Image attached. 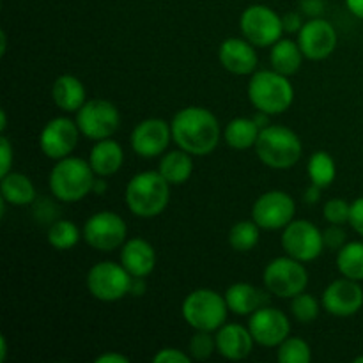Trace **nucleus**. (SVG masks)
Here are the masks:
<instances>
[{
    "mask_svg": "<svg viewBox=\"0 0 363 363\" xmlns=\"http://www.w3.org/2000/svg\"><path fill=\"white\" fill-rule=\"evenodd\" d=\"M172 140L191 156H208L218 145L222 130L211 110L204 106H186L174 116Z\"/></svg>",
    "mask_w": 363,
    "mask_h": 363,
    "instance_id": "1",
    "label": "nucleus"
},
{
    "mask_svg": "<svg viewBox=\"0 0 363 363\" xmlns=\"http://www.w3.org/2000/svg\"><path fill=\"white\" fill-rule=\"evenodd\" d=\"M170 186L172 184L158 170H144L135 174L126 184L124 201L135 216L155 218L169 206Z\"/></svg>",
    "mask_w": 363,
    "mask_h": 363,
    "instance_id": "2",
    "label": "nucleus"
},
{
    "mask_svg": "<svg viewBox=\"0 0 363 363\" xmlns=\"http://www.w3.org/2000/svg\"><path fill=\"white\" fill-rule=\"evenodd\" d=\"M94 179L96 172L92 170L91 163L78 156H66L57 160L53 165L48 177V186L57 201L73 204L92 194Z\"/></svg>",
    "mask_w": 363,
    "mask_h": 363,
    "instance_id": "3",
    "label": "nucleus"
},
{
    "mask_svg": "<svg viewBox=\"0 0 363 363\" xmlns=\"http://www.w3.org/2000/svg\"><path fill=\"white\" fill-rule=\"evenodd\" d=\"M247 94L255 110H261L269 116L284 113L294 101V87L289 77L279 73L273 67L250 74Z\"/></svg>",
    "mask_w": 363,
    "mask_h": 363,
    "instance_id": "4",
    "label": "nucleus"
},
{
    "mask_svg": "<svg viewBox=\"0 0 363 363\" xmlns=\"http://www.w3.org/2000/svg\"><path fill=\"white\" fill-rule=\"evenodd\" d=\"M255 155L266 167L275 170L293 169L303 155V144L296 131L280 124L261 130L255 142Z\"/></svg>",
    "mask_w": 363,
    "mask_h": 363,
    "instance_id": "5",
    "label": "nucleus"
},
{
    "mask_svg": "<svg viewBox=\"0 0 363 363\" xmlns=\"http://www.w3.org/2000/svg\"><path fill=\"white\" fill-rule=\"evenodd\" d=\"M227 312L229 307L225 296L208 287L191 291L181 305L184 321L194 330H202V332H216L220 326L225 325Z\"/></svg>",
    "mask_w": 363,
    "mask_h": 363,
    "instance_id": "6",
    "label": "nucleus"
},
{
    "mask_svg": "<svg viewBox=\"0 0 363 363\" xmlns=\"http://www.w3.org/2000/svg\"><path fill=\"white\" fill-rule=\"evenodd\" d=\"M262 282L269 294L282 300H293L308 286V272L303 262L291 255L273 259L262 272Z\"/></svg>",
    "mask_w": 363,
    "mask_h": 363,
    "instance_id": "7",
    "label": "nucleus"
},
{
    "mask_svg": "<svg viewBox=\"0 0 363 363\" xmlns=\"http://www.w3.org/2000/svg\"><path fill=\"white\" fill-rule=\"evenodd\" d=\"M240 30L257 48L273 46L284 34L282 16L264 4L248 6L240 16Z\"/></svg>",
    "mask_w": 363,
    "mask_h": 363,
    "instance_id": "8",
    "label": "nucleus"
},
{
    "mask_svg": "<svg viewBox=\"0 0 363 363\" xmlns=\"http://www.w3.org/2000/svg\"><path fill=\"white\" fill-rule=\"evenodd\" d=\"M131 280L130 275L123 264H117L113 261H103L92 266L87 273V289L92 298L99 301H119L130 294Z\"/></svg>",
    "mask_w": 363,
    "mask_h": 363,
    "instance_id": "9",
    "label": "nucleus"
},
{
    "mask_svg": "<svg viewBox=\"0 0 363 363\" xmlns=\"http://www.w3.org/2000/svg\"><path fill=\"white\" fill-rule=\"evenodd\" d=\"M85 243L98 252H113L128 240V225L121 215L113 211H99L89 216L84 230Z\"/></svg>",
    "mask_w": 363,
    "mask_h": 363,
    "instance_id": "10",
    "label": "nucleus"
},
{
    "mask_svg": "<svg viewBox=\"0 0 363 363\" xmlns=\"http://www.w3.org/2000/svg\"><path fill=\"white\" fill-rule=\"evenodd\" d=\"M77 124L82 135L91 140H103L113 137L121 126V113L108 99H87L77 112Z\"/></svg>",
    "mask_w": 363,
    "mask_h": 363,
    "instance_id": "11",
    "label": "nucleus"
},
{
    "mask_svg": "<svg viewBox=\"0 0 363 363\" xmlns=\"http://www.w3.org/2000/svg\"><path fill=\"white\" fill-rule=\"evenodd\" d=\"M296 215V202L287 191L272 190L262 194L252 206V220L261 229H286Z\"/></svg>",
    "mask_w": 363,
    "mask_h": 363,
    "instance_id": "12",
    "label": "nucleus"
},
{
    "mask_svg": "<svg viewBox=\"0 0 363 363\" xmlns=\"http://www.w3.org/2000/svg\"><path fill=\"white\" fill-rule=\"evenodd\" d=\"M282 247L287 255L301 262H312L325 250L323 230L308 220H293L282 233Z\"/></svg>",
    "mask_w": 363,
    "mask_h": 363,
    "instance_id": "13",
    "label": "nucleus"
},
{
    "mask_svg": "<svg viewBox=\"0 0 363 363\" xmlns=\"http://www.w3.org/2000/svg\"><path fill=\"white\" fill-rule=\"evenodd\" d=\"M82 131L77 121L69 117H53L39 133V149L50 160H62L71 156L78 145Z\"/></svg>",
    "mask_w": 363,
    "mask_h": 363,
    "instance_id": "14",
    "label": "nucleus"
},
{
    "mask_svg": "<svg viewBox=\"0 0 363 363\" xmlns=\"http://www.w3.org/2000/svg\"><path fill=\"white\" fill-rule=\"evenodd\" d=\"M248 330L259 346L279 347L291 335V321L280 308L264 305L250 315Z\"/></svg>",
    "mask_w": 363,
    "mask_h": 363,
    "instance_id": "15",
    "label": "nucleus"
},
{
    "mask_svg": "<svg viewBox=\"0 0 363 363\" xmlns=\"http://www.w3.org/2000/svg\"><path fill=\"white\" fill-rule=\"evenodd\" d=\"M172 140V128L162 117H149L131 131V149L140 158H156L165 155Z\"/></svg>",
    "mask_w": 363,
    "mask_h": 363,
    "instance_id": "16",
    "label": "nucleus"
},
{
    "mask_svg": "<svg viewBox=\"0 0 363 363\" xmlns=\"http://www.w3.org/2000/svg\"><path fill=\"white\" fill-rule=\"evenodd\" d=\"M337 30L325 18H311L298 32V45L308 60H325L335 52Z\"/></svg>",
    "mask_w": 363,
    "mask_h": 363,
    "instance_id": "17",
    "label": "nucleus"
},
{
    "mask_svg": "<svg viewBox=\"0 0 363 363\" xmlns=\"http://www.w3.org/2000/svg\"><path fill=\"white\" fill-rule=\"evenodd\" d=\"M321 305L328 314L335 318H350L363 307V289L358 280L342 277L337 279L323 291Z\"/></svg>",
    "mask_w": 363,
    "mask_h": 363,
    "instance_id": "18",
    "label": "nucleus"
},
{
    "mask_svg": "<svg viewBox=\"0 0 363 363\" xmlns=\"http://www.w3.org/2000/svg\"><path fill=\"white\" fill-rule=\"evenodd\" d=\"M257 46L252 45L245 38H229L222 41L218 48V60L222 67L238 77H247L257 71L259 57L255 52Z\"/></svg>",
    "mask_w": 363,
    "mask_h": 363,
    "instance_id": "19",
    "label": "nucleus"
},
{
    "mask_svg": "<svg viewBox=\"0 0 363 363\" xmlns=\"http://www.w3.org/2000/svg\"><path fill=\"white\" fill-rule=\"evenodd\" d=\"M216 351L225 360H245L254 350V337L250 330L238 323H225L215 333Z\"/></svg>",
    "mask_w": 363,
    "mask_h": 363,
    "instance_id": "20",
    "label": "nucleus"
},
{
    "mask_svg": "<svg viewBox=\"0 0 363 363\" xmlns=\"http://www.w3.org/2000/svg\"><path fill=\"white\" fill-rule=\"evenodd\" d=\"M121 264L130 272L131 277L151 275L156 268V250L144 238H131L121 247Z\"/></svg>",
    "mask_w": 363,
    "mask_h": 363,
    "instance_id": "21",
    "label": "nucleus"
},
{
    "mask_svg": "<svg viewBox=\"0 0 363 363\" xmlns=\"http://www.w3.org/2000/svg\"><path fill=\"white\" fill-rule=\"evenodd\" d=\"M52 99L62 112L77 113L87 101V91L74 74H60L52 85Z\"/></svg>",
    "mask_w": 363,
    "mask_h": 363,
    "instance_id": "22",
    "label": "nucleus"
},
{
    "mask_svg": "<svg viewBox=\"0 0 363 363\" xmlns=\"http://www.w3.org/2000/svg\"><path fill=\"white\" fill-rule=\"evenodd\" d=\"M89 163H91L92 170L96 176L108 177L113 176L121 170L124 163V151L121 147L119 142L113 138H103L94 144L89 155Z\"/></svg>",
    "mask_w": 363,
    "mask_h": 363,
    "instance_id": "23",
    "label": "nucleus"
},
{
    "mask_svg": "<svg viewBox=\"0 0 363 363\" xmlns=\"http://www.w3.org/2000/svg\"><path fill=\"white\" fill-rule=\"evenodd\" d=\"M227 307L238 315H252L266 305V294L248 282H236L223 294Z\"/></svg>",
    "mask_w": 363,
    "mask_h": 363,
    "instance_id": "24",
    "label": "nucleus"
},
{
    "mask_svg": "<svg viewBox=\"0 0 363 363\" xmlns=\"http://www.w3.org/2000/svg\"><path fill=\"white\" fill-rule=\"evenodd\" d=\"M305 55L301 52L298 41L293 39L280 38L275 45L272 46V52H269V62L272 67L279 73L286 74V77H293L300 71L301 62H303Z\"/></svg>",
    "mask_w": 363,
    "mask_h": 363,
    "instance_id": "25",
    "label": "nucleus"
},
{
    "mask_svg": "<svg viewBox=\"0 0 363 363\" xmlns=\"http://www.w3.org/2000/svg\"><path fill=\"white\" fill-rule=\"evenodd\" d=\"M158 172L169 181L172 186L184 184L194 174V160L190 152L177 147L176 151H167L162 156L158 165Z\"/></svg>",
    "mask_w": 363,
    "mask_h": 363,
    "instance_id": "26",
    "label": "nucleus"
},
{
    "mask_svg": "<svg viewBox=\"0 0 363 363\" xmlns=\"http://www.w3.org/2000/svg\"><path fill=\"white\" fill-rule=\"evenodd\" d=\"M0 194L2 201L11 206H28L35 201V186L30 177L13 170L2 176Z\"/></svg>",
    "mask_w": 363,
    "mask_h": 363,
    "instance_id": "27",
    "label": "nucleus"
},
{
    "mask_svg": "<svg viewBox=\"0 0 363 363\" xmlns=\"http://www.w3.org/2000/svg\"><path fill=\"white\" fill-rule=\"evenodd\" d=\"M259 133L261 128L255 124L254 117H234L223 130V138L234 151H247L255 147Z\"/></svg>",
    "mask_w": 363,
    "mask_h": 363,
    "instance_id": "28",
    "label": "nucleus"
},
{
    "mask_svg": "<svg viewBox=\"0 0 363 363\" xmlns=\"http://www.w3.org/2000/svg\"><path fill=\"white\" fill-rule=\"evenodd\" d=\"M337 269L346 279L363 280V243L350 241L337 252Z\"/></svg>",
    "mask_w": 363,
    "mask_h": 363,
    "instance_id": "29",
    "label": "nucleus"
},
{
    "mask_svg": "<svg viewBox=\"0 0 363 363\" xmlns=\"http://www.w3.org/2000/svg\"><path fill=\"white\" fill-rule=\"evenodd\" d=\"M308 179L312 184H318L321 188H328L333 184L337 177V165L332 155L326 151H318L311 156L307 165Z\"/></svg>",
    "mask_w": 363,
    "mask_h": 363,
    "instance_id": "30",
    "label": "nucleus"
},
{
    "mask_svg": "<svg viewBox=\"0 0 363 363\" xmlns=\"http://www.w3.org/2000/svg\"><path fill=\"white\" fill-rule=\"evenodd\" d=\"M48 243L55 250H71L78 245L80 238H84L82 230L78 229L77 223L71 220H55L48 229Z\"/></svg>",
    "mask_w": 363,
    "mask_h": 363,
    "instance_id": "31",
    "label": "nucleus"
},
{
    "mask_svg": "<svg viewBox=\"0 0 363 363\" xmlns=\"http://www.w3.org/2000/svg\"><path fill=\"white\" fill-rule=\"evenodd\" d=\"M259 238H261V227L254 220H241L229 230V245L233 250L241 254L254 250L259 243Z\"/></svg>",
    "mask_w": 363,
    "mask_h": 363,
    "instance_id": "32",
    "label": "nucleus"
},
{
    "mask_svg": "<svg viewBox=\"0 0 363 363\" xmlns=\"http://www.w3.org/2000/svg\"><path fill=\"white\" fill-rule=\"evenodd\" d=\"M277 360L280 363H308L312 360L311 346L300 337H287L277 347Z\"/></svg>",
    "mask_w": 363,
    "mask_h": 363,
    "instance_id": "33",
    "label": "nucleus"
},
{
    "mask_svg": "<svg viewBox=\"0 0 363 363\" xmlns=\"http://www.w3.org/2000/svg\"><path fill=\"white\" fill-rule=\"evenodd\" d=\"M323 305L315 300L312 294L308 293H300L298 296H294L291 300V312H293V318L296 319L301 325H311L315 319L319 318V312H321Z\"/></svg>",
    "mask_w": 363,
    "mask_h": 363,
    "instance_id": "34",
    "label": "nucleus"
},
{
    "mask_svg": "<svg viewBox=\"0 0 363 363\" xmlns=\"http://www.w3.org/2000/svg\"><path fill=\"white\" fill-rule=\"evenodd\" d=\"M190 357L194 360H208L216 351V339L213 332H202L195 330V335L190 339Z\"/></svg>",
    "mask_w": 363,
    "mask_h": 363,
    "instance_id": "35",
    "label": "nucleus"
},
{
    "mask_svg": "<svg viewBox=\"0 0 363 363\" xmlns=\"http://www.w3.org/2000/svg\"><path fill=\"white\" fill-rule=\"evenodd\" d=\"M323 216L326 218V222L335 223V225L350 223L351 204L344 199H330L323 208Z\"/></svg>",
    "mask_w": 363,
    "mask_h": 363,
    "instance_id": "36",
    "label": "nucleus"
},
{
    "mask_svg": "<svg viewBox=\"0 0 363 363\" xmlns=\"http://www.w3.org/2000/svg\"><path fill=\"white\" fill-rule=\"evenodd\" d=\"M323 240H325V247L330 250L339 252L344 245L347 243V234L342 229V225H335V223H330V227H326L323 230Z\"/></svg>",
    "mask_w": 363,
    "mask_h": 363,
    "instance_id": "37",
    "label": "nucleus"
},
{
    "mask_svg": "<svg viewBox=\"0 0 363 363\" xmlns=\"http://www.w3.org/2000/svg\"><path fill=\"white\" fill-rule=\"evenodd\" d=\"M194 358L177 347H163L152 357L155 363H191Z\"/></svg>",
    "mask_w": 363,
    "mask_h": 363,
    "instance_id": "38",
    "label": "nucleus"
},
{
    "mask_svg": "<svg viewBox=\"0 0 363 363\" xmlns=\"http://www.w3.org/2000/svg\"><path fill=\"white\" fill-rule=\"evenodd\" d=\"M350 225L353 227L354 233L363 238V197H358L357 201L351 202Z\"/></svg>",
    "mask_w": 363,
    "mask_h": 363,
    "instance_id": "39",
    "label": "nucleus"
},
{
    "mask_svg": "<svg viewBox=\"0 0 363 363\" xmlns=\"http://www.w3.org/2000/svg\"><path fill=\"white\" fill-rule=\"evenodd\" d=\"M0 155H2V165H0V177L11 172V165H13V147L7 137L0 138Z\"/></svg>",
    "mask_w": 363,
    "mask_h": 363,
    "instance_id": "40",
    "label": "nucleus"
},
{
    "mask_svg": "<svg viewBox=\"0 0 363 363\" xmlns=\"http://www.w3.org/2000/svg\"><path fill=\"white\" fill-rule=\"evenodd\" d=\"M284 23V32L287 34H298L303 27V20H301V14L296 13V11H291V13H286L282 16Z\"/></svg>",
    "mask_w": 363,
    "mask_h": 363,
    "instance_id": "41",
    "label": "nucleus"
},
{
    "mask_svg": "<svg viewBox=\"0 0 363 363\" xmlns=\"http://www.w3.org/2000/svg\"><path fill=\"white\" fill-rule=\"evenodd\" d=\"M300 9L308 18H321L325 11V0H300Z\"/></svg>",
    "mask_w": 363,
    "mask_h": 363,
    "instance_id": "42",
    "label": "nucleus"
},
{
    "mask_svg": "<svg viewBox=\"0 0 363 363\" xmlns=\"http://www.w3.org/2000/svg\"><path fill=\"white\" fill-rule=\"evenodd\" d=\"M321 186H318V184H312L311 186L305 190L303 194V201L307 202V204H315V202H319V199H321Z\"/></svg>",
    "mask_w": 363,
    "mask_h": 363,
    "instance_id": "43",
    "label": "nucleus"
},
{
    "mask_svg": "<svg viewBox=\"0 0 363 363\" xmlns=\"http://www.w3.org/2000/svg\"><path fill=\"white\" fill-rule=\"evenodd\" d=\"M94 362L96 363H128L130 362V358L119 353H105V354H99Z\"/></svg>",
    "mask_w": 363,
    "mask_h": 363,
    "instance_id": "44",
    "label": "nucleus"
},
{
    "mask_svg": "<svg viewBox=\"0 0 363 363\" xmlns=\"http://www.w3.org/2000/svg\"><path fill=\"white\" fill-rule=\"evenodd\" d=\"M147 286H145V279L142 277H133L131 280V287H130V294L131 296H142L145 293Z\"/></svg>",
    "mask_w": 363,
    "mask_h": 363,
    "instance_id": "45",
    "label": "nucleus"
},
{
    "mask_svg": "<svg viewBox=\"0 0 363 363\" xmlns=\"http://www.w3.org/2000/svg\"><path fill=\"white\" fill-rule=\"evenodd\" d=\"M346 6L351 14L363 20V0H346Z\"/></svg>",
    "mask_w": 363,
    "mask_h": 363,
    "instance_id": "46",
    "label": "nucleus"
},
{
    "mask_svg": "<svg viewBox=\"0 0 363 363\" xmlns=\"http://www.w3.org/2000/svg\"><path fill=\"white\" fill-rule=\"evenodd\" d=\"M106 190H108V183H106L105 177L96 176L94 184H92V194H96V195H105Z\"/></svg>",
    "mask_w": 363,
    "mask_h": 363,
    "instance_id": "47",
    "label": "nucleus"
},
{
    "mask_svg": "<svg viewBox=\"0 0 363 363\" xmlns=\"http://www.w3.org/2000/svg\"><path fill=\"white\" fill-rule=\"evenodd\" d=\"M269 117H272L269 113L257 110V112H255V116H254V121H255V124L261 128V130H264V128L269 126Z\"/></svg>",
    "mask_w": 363,
    "mask_h": 363,
    "instance_id": "48",
    "label": "nucleus"
},
{
    "mask_svg": "<svg viewBox=\"0 0 363 363\" xmlns=\"http://www.w3.org/2000/svg\"><path fill=\"white\" fill-rule=\"evenodd\" d=\"M6 358H7V340L6 337H2V339H0V360L6 362Z\"/></svg>",
    "mask_w": 363,
    "mask_h": 363,
    "instance_id": "49",
    "label": "nucleus"
},
{
    "mask_svg": "<svg viewBox=\"0 0 363 363\" xmlns=\"http://www.w3.org/2000/svg\"><path fill=\"white\" fill-rule=\"evenodd\" d=\"M0 117H2V119H0V130L6 131V126H7V116H6V110H2V113H0Z\"/></svg>",
    "mask_w": 363,
    "mask_h": 363,
    "instance_id": "50",
    "label": "nucleus"
},
{
    "mask_svg": "<svg viewBox=\"0 0 363 363\" xmlns=\"http://www.w3.org/2000/svg\"><path fill=\"white\" fill-rule=\"evenodd\" d=\"M0 39H2V48H0V53H6V48H7V35H6V32H2V34H0Z\"/></svg>",
    "mask_w": 363,
    "mask_h": 363,
    "instance_id": "51",
    "label": "nucleus"
},
{
    "mask_svg": "<svg viewBox=\"0 0 363 363\" xmlns=\"http://www.w3.org/2000/svg\"><path fill=\"white\" fill-rule=\"evenodd\" d=\"M354 363H363V357H357V358H354Z\"/></svg>",
    "mask_w": 363,
    "mask_h": 363,
    "instance_id": "52",
    "label": "nucleus"
}]
</instances>
